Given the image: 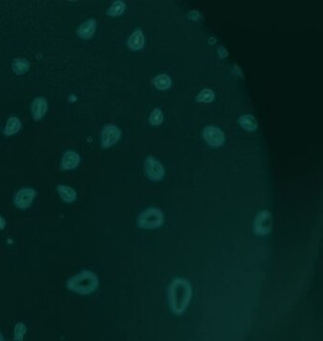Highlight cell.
I'll list each match as a JSON object with an SVG mask.
<instances>
[{
	"label": "cell",
	"mask_w": 323,
	"mask_h": 341,
	"mask_svg": "<svg viewBox=\"0 0 323 341\" xmlns=\"http://www.w3.org/2000/svg\"><path fill=\"white\" fill-rule=\"evenodd\" d=\"M213 99H214V93H213V91L212 90H210V89H209V88H207V89H203L202 91H201L200 93L198 94V96H197V102H199V103H210V102H212L213 101Z\"/></svg>",
	"instance_id": "ffe728a7"
},
{
	"label": "cell",
	"mask_w": 323,
	"mask_h": 341,
	"mask_svg": "<svg viewBox=\"0 0 323 341\" xmlns=\"http://www.w3.org/2000/svg\"><path fill=\"white\" fill-rule=\"evenodd\" d=\"M153 83L157 89L165 90L172 86V80L167 74H159L153 80Z\"/></svg>",
	"instance_id": "e0dca14e"
},
{
	"label": "cell",
	"mask_w": 323,
	"mask_h": 341,
	"mask_svg": "<svg viewBox=\"0 0 323 341\" xmlns=\"http://www.w3.org/2000/svg\"><path fill=\"white\" fill-rule=\"evenodd\" d=\"M6 227V220L3 216L0 215V230H3Z\"/></svg>",
	"instance_id": "603a6c76"
},
{
	"label": "cell",
	"mask_w": 323,
	"mask_h": 341,
	"mask_svg": "<svg viewBox=\"0 0 323 341\" xmlns=\"http://www.w3.org/2000/svg\"><path fill=\"white\" fill-rule=\"evenodd\" d=\"M81 158L78 153L74 151H67L61 159V169L64 171H70L77 168L80 164Z\"/></svg>",
	"instance_id": "8fae6325"
},
{
	"label": "cell",
	"mask_w": 323,
	"mask_h": 341,
	"mask_svg": "<svg viewBox=\"0 0 323 341\" xmlns=\"http://www.w3.org/2000/svg\"><path fill=\"white\" fill-rule=\"evenodd\" d=\"M5 338H4V336H3V334L0 332V341L1 340H4Z\"/></svg>",
	"instance_id": "cb8c5ba5"
},
{
	"label": "cell",
	"mask_w": 323,
	"mask_h": 341,
	"mask_svg": "<svg viewBox=\"0 0 323 341\" xmlns=\"http://www.w3.org/2000/svg\"><path fill=\"white\" fill-rule=\"evenodd\" d=\"M97 22L94 18H89L79 26L77 35L80 38L88 40L91 39L96 33Z\"/></svg>",
	"instance_id": "30bf717a"
},
{
	"label": "cell",
	"mask_w": 323,
	"mask_h": 341,
	"mask_svg": "<svg viewBox=\"0 0 323 341\" xmlns=\"http://www.w3.org/2000/svg\"><path fill=\"white\" fill-rule=\"evenodd\" d=\"M238 123L246 131H255L258 127V123L252 115H243L239 118Z\"/></svg>",
	"instance_id": "9a60e30c"
},
{
	"label": "cell",
	"mask_w": 323,
	"mask_h": 341,
	"mask_svg": "<svg viewBox=\"0 0 323 341\" xmlns=\"http://www.w3.org/2000/svg\"><path fill=\"white\" fill-rule=\"evenodd\" d=\"M167 297L173 314L181 315L191 302L192 286L190 282L183 278H176L170 283Z\"/></svg>",
	"instance_id": "6da1fadb"
},
{
	"label": "cell",
	"mask_w": 323,
	"mask_h": 341,
	"mask_svg": "<svg viewBox=\"0 0 323 341\" xmlns=\"http://www.w3.org/2000/svg\"><path fill=\"white\" fill-rule=\"evenodd\" d=\"M122 137L120 128L114 124H107L102 130L101 144L103 148H110L116 144Z\"/></svg>",
	"instance_id": "52a82bcc"
},
{
	"label": "cell",
	"mask_w": 323,
	"mask_h": 341,
	"mask_svg": "<svg viewBox=\"0 0 323 341\" xmlns=\"http://www.w3.org/2000/svg\"><path fill=\"white\" fill-rule=\"evenodd\" d=\"M21 127H22L21 121L18 119V117L13 116L7 121L3 133L6 136H13V135L18 134V132L20 131Z\"/></svg>",
	"instance_id": "5bb4252c"
},
{
	"label": "cell",
	"mask_w": 323,
	"mask_h": 341,
	"mask_svg": "<svg viewBox=\"0 0 323 341\" xmlns=\"http://www.w3.org/2000/svg\"><path fill=\"white\" fill-rule=\"evenodd\" d=\"M36 194H37L36 191L33 188L26 187L20 189L18 193H16L14 198L15 206L19 210L29 209L34 203Z\"/></svg>",
	"instance_id": "8992f818"
},
{
	"label": "cell",
	"mask_w": 323,
	"mask_h": 341,
	"mask_svg": "<svg viewBox=\"0 0 323 341\" xmlns=\"http://www.w3.org/2000/svg\"><path fill=\"white\" fill-rule=\"evenodd\" d=\"M272 217L268 210L260 211L254 220L253 229L255 234L259 236H265L271 231Z\"/></svg>",
	"instance_id": "5b68a950"
},
{
	"label": "cell",
	"mask_w": 323,
	"mask_h": 341,
	"mask_svg": "<svg viewBox=\"0 0 323 341\" xmlns=\"http://www.w3.org/2000/svg\"><path fill=\"white\" fill-rule=\"evenodd\" d=\"M98 286L99 279L96 274L89 270H83L67 281V288L82 296L92 294L98 288Z\"/></svg>",
	"instance_id": "7a4b0ae2"
},
{
	"label": "cell",
	"mask_w": 323,
	"mask_h": 341,
	"mask_svg": "<svg viewBox=\"0 0 323 341\" xmlns=\"http://www.w3.org/2000/svg\"><path fill=\"white\" fill-rule=\"evenodd\" d=\"M12 69L18 75H23L30 70V63L24 58H17L13 61Z\"/></svg>",
	"instance_id": "2e32d148"
},
{
	"label": "cell",
	"mask_w": 323,
	"mask_h": 341,
	"mask_svg": "<svg viewBox=\"0 0 323 341\" xmlns=\"http://www.w3.org/2000/svg\"><path fill=\"white\" fill-rule=\"evenodd\" d=\"M163 119H164V116L162 111L159 108H156L152 111V113L150 114L149 122L154 126H158L163 123Z\"/></svg>",
	"instance_id": "d6986e66"
},
{
	"label": "cell",
	"mask_w": 323,
	"mask_h": 341,
	"mask_svg": "<svg viewBox=\"0 0 323 341\" xmlns=\"http://www.w3.org/2000/svg\"><path fill=\"white\" fill-rule=\"evenodd\" d=\"M27 332V327L23 322H18L15 327V339L16 340H22L25 333Z\"/></svg>",
	"instance_id": "44dd1931"
},
{
	"label": "cell",
	"mask_w": 323,
	"mask_h": 341,
	"mask_svg": "<svg viewBox=\"0 0 323 341\" xmlns=\"http://www.w3.org/2000/svg\"><path fill=\"white\" fill-rule=\"evenodd\" d=\"M164 223L163 212L157 208H148L143 210L137 219V224L143 229H156Z\"/></svg>",
	"instance_id": "3957f363"
},
{
	"label": "cell",
	"mask_w": 323,
	"mask_h": 341,
	"mask_svg": "<svg viewBox=\"0 0 323 341\" xmlns=\"http://www.w3.org/2000/svg\"><path fill=\"white\" fill-rule=\"evenodd\" d=\"M144 43H145V37L140 29H137L132 33L127 42L129 49L134 52L141 50L144 47Z\"/></svg>",
	"instance_id": "7c38bea8"
},
{
	"label": "cell",
	"mask_w": 323,
	"mask_h": 341,
	"mask_svg": "<svg viewBox=\"0 0 323 341\" xmlns=\"http://www.w3.org/2000/svg\"><path fill=\"white\" fill-rule=\"evenodd\" d=\"M126 8V5L123 1H115L112 3V5L107 10V15L109 17H119L123 15Z\"/></svg>",
	"instance_id": "ac0fdd59"
},
{
	"label": "cell",
	"mask_w": 323,
	"mask_h": 341,
	"mask_svg": "<svg viewBox=\"0 0 323 341\" xmlns=\"http://www.w3.org/2000/svg\"><path fill=\"white\" fill-rule=\"evenodd\" d=\"M49 105L44 97H37L33 101L31 105V111L34 120L38 122L41 121L48 112Z\"/></svg>",
	"instance_id": "9c48e42d"
},
{
	"label": "cell",
	"mask_w": 323,
	"mask_h": 341,
	"mask_svg": "<svg viewBox=\"0 0 323 341\" xmlns=\"http://www.w3.org/2000/svg\"><path fill=\"white\" fill-rule=\"evenodd\" d=\"M144 173L151 181H160L165 175V169L161 162L154 157H148L144 161Z\"/></svg>",
	"instance_id": "277c9868"
},
{
	"label": "cell",
	"mask_w": 323,
	"mask_h": 341,
	"mask_svg": "<svg viewBox=\"0 0 323 341\" xmlns=\"http://www.w3.org/2000/svg\"><path fill=\"white\" fill-rule=\"evenodd\" d=\"M56 191L59 194V196L61 197L62 200L68 204L73 203L77 199L76 191L73 188L69 187L67 185H58L56 188Z\"/></svg>",
	"instance_id": "4fadbf2b"
},
{
	"label": "cell",
	"mask_w": 323,
	"mask_h": 341,
	"mask_svg": "<svg viewBox=\"0 0 323 341\" xmlns=\"http://www.w3.org/2000/svg\"><path fill=\"white\" fill-rule=\"evenodd\" d=\"M218 53L222 58H225V57H227V55H228L226 49L224 47H222V46H220L218 48Z\"/></svg>",
	"instance_id": "7402d4cb"
},
{
	"label": "cell",
	"mask_w": 323,
	"mask_h": 341,
	"mask_svg": "<svg viewBox=\"0 0 323 341\" xmlns=\"http://www.w3.org/2000/svg\"><path fill=\"white\" fill-rule=\"evenodd\" d=\"M203 138L211 147H220L225 142V135L216 126H207L203 130Z\"/></svg>",
	"instance_id": "ba28073f"
}]
</instances>
